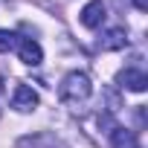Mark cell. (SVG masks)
I'll use <instances>...</instances> for the list:
<instances>
[{"mask_svg": "<svg viewBox=\"0 0 148 148\" xmlns=\"http://www.w3.org/2000/svg\"><path fill=\"white\" fill-rule=\"evenodd\" d=\"M3 93H6V79H3V73H0V102H3Z\"/></svg>", "mask_w": 148, "mask_h": 148, "instance_id": "10", "label": "cell"}, {"mask_svg": "<svg viewBox=\"0 0 148 148\" xmlns=\"http://www.w3.org/2000/svg\"><path fill=\"white\" fill-rule=\"evenodd\" d=\"M110 148H139V139H136V131H131V128H122V125H116L110 134Z\"/></svg>", "mask_w": 148, "mask_h": 148, "instance_id": "6", "label": "cell"}, {"mask_svg": "<svg viewBox=\"0 0 148 148\" xmlns=\"http://www.w3.org/2000/svg\"><path fill=\"white\" fill-rule=\"evenodd\" d=\"M18 32H12V29H0V52H12L15 47H18Z\"/></svg>", "mask_w": 148, "mask_h": 148, "instance_id": "8", "label": "cell"}, {"mask_svg": "<svg viewBox=\"0 0 148 148\" xmlns=\"http://www.w3.org/2000/svg\"><path fill=\"white\" fill-rule=\"evenodd\" d=\"M38 93L29 87V84H15V90H12V108L18 110V113H32L35 108H38Z\"/></svg>", "mask_w": 148, "mask_h": 148, "instance_id": "2", "label": "cell"}, {"mask_svg": "<svg viewBox=\"0 0 148 148\" xmlns=\"http://www.w3.org/2000/svg\"><path fill=\"white\" fill-rule=\"evenodd\" d=\"M58 96H61L64 105H70L73 110H79V108L93 96V82H90V76L82 73V70L67 73V76L61 79V84H58Z\"/></svg>", "mask_w": 148, "mask_h": 148, "instance_id": "1", "label": "cell"}, {"mask_svg": "<svg viewBox=\"0 0 148 148\" xmlns=\"http://www.w3.org/2000/svg\"><path fill=\"white\" fill-rule=\"evenodd\" d=\"M134 6H136L139 12H148V0H134Z\"/></svg>", "mask_w": 148, "mask_h": 148, "instance_id": "9", "label": "cell"}, {"mask_svg": "<svg viewBox=\"0 0 148 148\" xmlns=\"http://www.w3.org/2000/svg\"><path fill=\"white\" fill-rule=\"evenodd\" d=\"M125 44H128V35H125V29H122V26L108 29V32H102V38H99V49H105V52L122 49Z\"/></svg>", "mask_w": 148, "mask_h": 148, "instance_id": "7", "label": "cell"}, {"mask_svg": "<svg viewBox=\"0 0 148 148\" xmlns=\"http://www.w3.org/2000/svg\"><path fill=\"white\" fill-rule=\"evenodd\" d=\"M15 49H18V58H21L23 64H29V67H38V64L44 61V49H41V44L32 41V38H21Z\"/></svg>", "mask_w": 148, "mask_h": 148, "instance_id": "5", "label": "cell"}, {"mask_svg": "<svg viewBox=\"0 0 148 148\" xmlns=\"http://www.w3.org/2000/svg\"><path fill=\"white\" fill-rule=\"evenodd\" d=\"M116 84L125 87V90H131V93H142V90L148 87V76H145L142 70L128 67V70H122L119 76H116Z\"/></svg>", "mask_w": 148, "mask_h": 148, "instance_id": "4", "label": "cell"}, {"mask_svg": "<svg viewBox=\"0 0 148 148\" xmlns=\"http://www.w3.org/2000/svg\"><path fill=\"white\" fill-rule=\"evenodd\" d=\"M105 18H108V9H105L102 0H90V3H84V9L79 15L82 26H87V29H99L105 23Z\"/></svg>", "mask_w": 148, "mask_h": 148, "instance_id": "3", "label": "cell"}]
</instances>
